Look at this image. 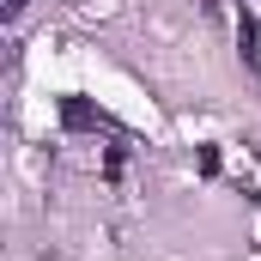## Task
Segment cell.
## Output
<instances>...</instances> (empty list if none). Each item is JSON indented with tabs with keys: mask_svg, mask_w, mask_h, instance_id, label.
<instances>
[{
	"mask_svg": "<svg viewBox=\"0 0 261 261\" xmlns=\"http://www.w3.org/2000/svg\"><path fill=\"white\" fill-rule=\"evenodd\" d=\"M61 122H67V128H103V116H91V103H79V97L61 103Z\"/></svg>",
	"mask_w": 261,
	"mask_h": 261,
	"instance_id": "6da1fadb",
	"label": "cell"
},
{
	"mask_svg": "<svg viewBox=\"0 0 261 261\" xmlns=\"http://www.w3.org/2000/svg\"><path fill=\"white\" fill-rule=\"evenodd\" d=\"M237 43H243V61L255 67V18H249V12H243V31H237Z\"/></svg>",
	"mask_w": 261,
	"mask_h": 261,
	"instance_id": "7a4b0ae2",
	"label": "cell"
},
{
	"mask_svg": "<svg viewBox=\"0 0 261 261\" xmlns=\"http://www.w3.org/2000/svg\"><path fill=\"white\" fill-rule=\"evenodd\" d=\"M0 12H6V18H18V12H24V0H0Z\"/></svg>",
	"mask_w": 261,
	"mask_h": 261,
	"instance_id": "3957f363",
	"label": "cell"
},
{
	"mask_svg": "<svg viewBox=\"0 0 261 261\" xmlns=\"http://www.w3.org/2000/svg\"><path fill=\"white\" fill-rule=\"evenodd\" d=\"M255 146H261V140H255Z\"/></svg>",
	"mask_w": 261,
	"mask_h": 261,
	"instance_id": "277c9868",
	"label": "cell"
}]
</instances>
